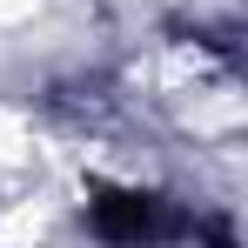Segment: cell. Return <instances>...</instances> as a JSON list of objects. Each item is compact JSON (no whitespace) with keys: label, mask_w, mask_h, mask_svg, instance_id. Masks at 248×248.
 <instances>
[{"label":"cell","mask_w":248,"mask_h":248,"mask_svg":"<svg viewBox=\"0 0 248 248\" xmlns=\"http://www.w3.org/2000/svg\"><path fill=\"white\" fill-rule=\"evenodd\" d=\"M87 228L101 242H114V248H155V242H168L181 228V215L161 195H148V188H101L87 202Z\"/></svg>","instance_id":"1"}]
</instances>
